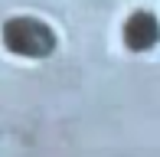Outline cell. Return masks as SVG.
Returning <instances> with one entry per match:
<instances>
[{
	"label": "cell",
	"mask_w": 160,
	"mask_h": 157,
	"mask_svg": "<svg viewBox=\"0 0 160 157\" xmlns=\"http://www.w3.org/2000/svg\"><path fill=\"white\" fill-rule=\"evenodd\" d=\"M3 46L17 56H30V59H42L56 49V36L42 20L33 17H13L3 23Z\"/></svg>",
	"instance_id": "cell-1"
},
{
	"label": "cell",
	"mask_w": 160,
	"mask_h": 157,
	"mask_svg": "<svg viewBox=\"0 0 160 157\" xmlns=\"http://www.w3.org/2000/svg\"><path fill=\"white\" fill-rule=\"evenodd\" d=\"M157 39H160V23H157L154 13L137 10V13L128 17V23H124V43L134 49V53H147L150 46H157Z\"/></svg>",
	"instance_id": "cell-2"
}]
</instances>
